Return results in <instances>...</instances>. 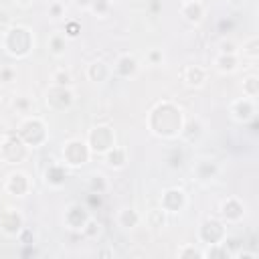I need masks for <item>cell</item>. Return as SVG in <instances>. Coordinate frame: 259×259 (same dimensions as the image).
<instances>
[{"mask_svg": "<svg viewBox=\"0 0 259 259\" xmlns=\"http://www.w3.org/2000/svg\"><path fill=\"white\" fill-rule=\"evenodd\" d=\"M81 233H83L85 237H89V239H95V237L101 233V225H99V223H97V221L91 217V219L87 221V225L83 227V231H81Z\"/></svg>", "mask_w": 259, "mask_h": 259, "instance_id": "d590c367", "label": "cell"}, {"mask_svg": "<svg viewBox=\"0 0 259 259\" xmlns=\"http://www.w3.org/2000/svg\"><path fill=\"white\" fill-rule=\"evenodd\" d=\"M111 8H113V2H111V0H91V4H89L87 10H89L93 16L105 18V16L111 12Z\"/></svg>", "mask_w": 259, "mask_h": 259, "instance_id": "83f0119b", "label": "cell"}, {"mask_svg": "<svg viewBox=\"0 0 259 259\" xmlns=\"http://www.w3.org/2000/svg\"><path fill=\"white\" fill-rule=\"evenodd\" d=\"M49 51L53 57H63L67 53V36L63 32H55L49 36Z\"/></svg>", "mask_w": 259, "mask_h": 259, "instance_id": "d4e9b609", "label": "cell"}, {"mask_svg": "<svg viewBox=\"0 0 259 259\" xmlns=\"http://www.w3.org/2000/svg\"><path fill=\"white\" fill-rule=\"evenodd\" d=\"M63 34H65L69 40H75V38H79V34H81V24H79L77 20H69V22L65 24V30H63Z\"/></svg>", "mask_w": 259, "mask_h": 259, "instance_id": "e575fe53", "label": "cell"}, {"mask_svg": "<svg viewBox=\"0 0 259 259\" xmlns=\"http://www.w3.org/2000/svg\"><path fill=\"white\" fill-rule=\"evenodd\" d=\"M87 186H89V192H95V194H101V196L109 190V182H107V178H105L103 174H99V172H95V174L89 176Z\"/></svg>", "mask_w": 259, "mask_h": 259, "instance_id": "484cf974", "label": "cell"}, {"mask_svg": "<svg viewBox=\"0 0 259 259\" xmlns=\"http://www.w3.org/2000/svg\"><path fill=\"white\" fill-rule=\"evenodd\" d=\"M257 93H259V79H257L255 75H249V77L243 81V95L255 99Z\"/></svg>", "mask_w": 259, "mask_h": 259, "instance_id": "d6a6232c", "label": "cell"}, {"mask_svg": "<svg viewBox=\"0 0 259 259\" xmlns=\"http://www.w3.org/2000/svg\"><path fill=\"white\" fill-rule=\"evenodd\" d=\"M186 206V192L182 188H166L160 196V208L168 214L180 212Z\"/></svg>", "mask_w": 259, "mask_h": 259, "instance_id": "4fadbf2b", "label": "cell"}, {"mask_svg": "<svg viewBox=\"0 0 259 259\" xmlns=\"http://www.w3.org/2000/svg\"><path fill=\"white\" fill-rule=\"evenodd\" d=\"M113 73H111V65L101 61V59H95L87 65V79L93 81V83H105L107 79H111Z\"/></svg>", "mask_w": 259, "mask_h": 259, "instance_id": "e0dca14e", "label": "cell"}, {"mask_svg": "<svg viewBox=\"0 0 259 259\" xmlns=\"http://www.w3.org/2000/svg\"><path fill=\"white\" fill-rule=\"evenodd\" d=\"M2 49L6 55L14 57V59H24L30 55V51L34 49V36L30 32V28L20 26V24H12L8 28L2 30Z\"/></svg>", "mask_w": 259, "mask_h": 259, "instance_id": "7a4b0ae2", "label": "cell"}, {"mask_svg": "<svg viewBox=\"0 0 259 259\" xmlns=\"http://www.w3.org/2000/svg\"><path fill=\"white\" fill-rule=\"evenodd\" d=\"M45 180L49 186L53 188H61L67 182V166L63 162H53L47 170H45Z\"/></svg>", "mask_w": 259, "mask_h": 259, "instance_id": "d6986e66", "label": "cell"}, {"mask_svg": "<svg viewBox=\"0 0 259 259\" xmlns=\"http://www.w3.org/2000/svg\"><path fill=\"white\" fill-rule=\"evenodd\" d=\"M47 14H49L53 20H61V18H65V14H67V6H65V2H63V0H51L49 6H47Z\"/></svg>", "mask_w": 259, "mask_h": 259, "instance_id": "f1b7e54d", "label": "cell"}, {"mask_svg": "<svg viewBox=\"0 0 259 259\" xmlns=\"http://www.w3.org/2000/svg\"><path fill=\"white\" fill-rule=\"evenodd\" d=\"M180 16L186 22H190V24H198L202 20V16H204L202 2H198V0H184L180 4Z\"/></svg>", "mask_w": 259, "mask_h": 259, "instance_id": "ac0fdd59", "label": "cell"}, {"mask_svg": "<svg viewBox=\"0 0 259 259\" xmlns=\"http://www.w3.org/2000/svg\"><path fill=\"white\" fill-rule=\"evenodd\" d=\"M4 190H6L8 194H12V196L22 198V196H26V194L32 190V180H30V176H28L26 172L14 170V172H10V174L6 176V180H4Z\"/></svg>", "mask_w": 259, "mask_h": 259, "instance_id": "52a82bcc", "label": "cell"}, {"mask_svg": "<svg viewBox=\"0 0 259 259\" xmlns=\"http://www.w3.org/2000/svg\"><path fill=\"white\" fill-rule=\"evenodd\" d=\"M85 142H87L91 154L103 156L111 146H115V132L109 125H95L89 130Z\"/></svg>", "mask_w": 259, "mask_h": 259, "instance_id": "5b68a950", "label": "cell"}, {"mask_svg": "<svg viewBox=\"0 0 259 259\" xmlns=\"http://www.w3.org/2000/svg\"><path fill=\"white\" fill-rule=\"evenodd\" d=\"M89 219H91L89 210H87L85 206H81L79 202H71V204L65 208V214H63L65 227L71 229V231H83V227L87 225Z\"/></svg>", "mask_w": 259, "mask_h": 259, "instance_id": "9c48e42d", "label": "cell"}, {"mask_svg": "<svg viewBox=\"0 0 259 259\" xmlns=\"http://www.w3.org/2000/svg\"><path fill=\"white\" fill-rule=\"evenodd\" d=\"M22 229H24V219L16 208L0 210V231L6 237H16Z\"/></svg>", "mask_w": 259, "mask_h": 259, "instance_id": "8fae6325", "label": "cell"}, {"mask_svg": "<svg viewBox=\"0 0 259 259\" xmlns=\"http://www.w3.org/2000/svg\"><path fill=\"white\" fill-rule=\"evenodd\" d=\"M219 214H221L223 223H239L245 217V204L237 196H229L221 202Z\"/></svg>", "mask_w": 259, "mask_h": 259, "instance_id": "9a60e30c", "label": "cell"}, {"mask_svg": "<svg viewBox=\"0 0 259 259\" xmlns=\"http://www.w3.org/2000/svg\"><path fill=\"white\" fill-rule=\"evenodd\" d=\"M214 69L221 73V75H229V73H235L239 69V55L237 53H219L214 57Z\"/></svg>", "mask_w": 259, "mask_h": 259, "instance_id": "ffe728a7", "label": "cell"}, {"mask_svg": "<svg viewBox=\"0 0 259 259\" xmlns=\"http://www.w3.org/2000/svg\"><path fill=\"white\" fill-rule=\"evenodd\" d=\"M192 174H194L200 182H206V180H212V178H214L217 166H214V162H210V160H198V162L192 166Z\"/></svg>", "mask_w": 259, "mask_h": 259, "instance_id": "603a6c76", "label": "cell"}, {"mask_svg": "<svg viewBox=\"0 0 259 259\" xmlns=\"http://www.w3.org/2000/svg\"><path fill=\"white\" fill-rule=\"evenodd\" d=\"M176 257H198V259H202L204 257V253L200 251V249H196L194 245H182L178 251H176Z\"/></svg>", "mask_w": 259, "mask_h": 259, "instance_id": "836d02e7", "label": "cell"}, {"mask_svg": "<svg viewBox=\"0 0 259 259\" xmlns=\"http://www.w3.org/2000/svg\"><path fill=\"white\" fill-rule=\"evenodd\" d=\"M75 101V93L71 87H59V85H51L47 89V105L61 111V109H69Z\"/></svg>", "mask_w": 259, "mask_h": 259, "instance_id": "ba28073f", "label": "cell"}, {"mask_svg": "<svg viewBox=\"0 0 259 259\" xmlns=\"http://www.w3.org/2000/svg\"><path fill=\"white\" fill-rule=\"evenodd\" d=\"M227 237L225 233V225L214 221V219H206L200 229H198V239L206 245H217V243H223V239Z\"/></svg>", "mask_w": 259, "mask_h": 259, "instance_id": "5bb4252c", "label": "cell"}, {"mask_svg": "<svg viewBox=\"0 0 259 259\" xmlns=\"http://www.w3.org/2000/svg\"><path fill=\"white\" fill-rule=\"evenodd\" d=\"M0 132H2V121H0Z\"/></svg>", "mask_w": 259, "mask_h": 259, "instance_id": "b9f144b4", "label": "cell"}, {"mask_svg": "<svg viewBox=\"0 0 259 259\" xmlns=\"http://www.w3.org/2000/svg\"><path fill=\"white\" fill-rule=\"evenodd\" d=\"M51 81H53V85H59V87H71V85H73V75H71L69 69L59 67V69L53 71Z\"/></svg>", "mask_w": 259, "mask_h": 259, "instance_id": "4316f807", "label": "cell"}, {"mask_svg": "<svg viewBox=\"0 0 259 259\" xmlns=\"http://www.w3.org/2000/svg\"><path fill=\"white\" fill-rule=\"evenodd\" d=\"M28 146L14 134V136H8L2 140L0 144V156L6 164H20L28 158Z\"/></svg>", "mask_w": 259, "mask_h": 259, "instance_id": "8992f818", "label": "cell"}, {"mask_svg": "<svg viewBox=\"0 0 259 259\" xmlns=\"http://www.w3.org/2000/svg\"><path fill=\"white\" fill-rule=\"evenodd\" d=\"M200 134H202V123H200V119L198 117H194V119H190V121H184V125H182V130H180V140H186V142H194V140H198L200 138Z\"/></svg>", "mask_w": 259, "mask_h": 259, "instance_id": "cb8c5ba5", "label": "cell"}, {"mask_svg": "<svg viewBox=\"0 0 259 259\" xmlns=\"http://www.w3.org/2000/svg\"><path fill=\"white\" fill-rule=\"evenodd\" d=\"M103 160H105V164H107L109 168L121 170V168H125V164H127V152H125V148H121V146H111V148L103 154Z\"/></svg>", "mask_w": 259, "mask_h": 259, "instance_id": "7402d4cb", "label": "cell"}, {"mask_svg": "<svg viewBox=\"0 0 259 259\" xmlns=\"http://www.w3.org/2000/svg\"><path fill=\"white\" fill-rule=\"evenodd\" d=\"M73 4H75L77 8H81V10H87L89 4H91V0H73Z\"/></svg>", "mask_w": 259, "mask_h": 259, "instance_id": "ab89813d", "label": "cell"}, {"mask_svg": "<svg viewBox=\"0 0 259 259\" xmlns=\"http://www.w3.org/2000/svg\"><path fill=\"white\" fill-rule=\"evenodd\" d=\"M182 125H184L182 109L172 101H162L148 113L150 132L162 140H176L180 136Z\"/></svg>", "mask_w": 259, "mask_h": 259, "instance_id": "6da1fadb", "label": "cell"}, {"mask_svg": "<svg viewBox=\"0 0 259 259\" xmlns=\"http://www.w3.org/2000/svg\"><path fill=\"white\" fill-rule=\"evenodd\" d=\"M140 71V63L134 55L130 53H123L115 59V63L111 65V73L113 77H119V79H134Z\"/></svg>", "mask_w": 259, "mask_h": 259, "instance_id": "30bf717a", "label": "cell"}, {"mask_svg": "<svg viewBox=\"0 0 259 259\" xmlns=\"http://www.w3.org/2000/svg\"><path fill=\"white\" fill-rule=\"evenodd\" d=\"M255 111H257V105H255V99L253 97H239L231 103V117L239 123H247L255 117Z\"/></svg>", "mask_w": 259, "mask_h": 259, "instance_id": "7c38bea8", "label": "cell"}, {"mask_svg": "<svg viewBox=\"0 0 259 259\" xmlns=\"http://www.w3.org/2000/svg\"><path fill=\"white\" fill-rule=\"evenodd\" d=\"M115 223H117L121 229H136V227L142 223V214H140L134 206H121V208L115 212Z\"/></svg>", "mask_w": 259, "mask_h": 259, "instance_id": "44dd1931", "label": "cell"}, {"mask_svg": "<svg viewBox=\"0 0 259 259\" xmlns=\"http://www.w3.org/2000/svg\"><path fill=\"white\" fill-rule=\"evenodd\" d=\"M16 136L28 146V148H40L49 140V130L42 117L38 115H26L16 130Z\"/></svg>", "mask_w": 259, "mask_h": 259, "instance_id": "3957f363", "label": "cell"}, {"mask_svg": "<svg viewBox=\"0 0 259 259\" xmlns=\"http://www.w3.org/2000/svg\"><path fill=\"white\" fill-rule=\"evenodd\" d=\"M259 38L257 36H249L245 42H243V57H247V59H251V61H255L257 57H259Z\"/></svg>", "mask_w": 259, "mask_h": 259, "instance_id": "4dcf8cb0", "label": "cell"}, {"mask_svg": "<svg viewBox=\"0 0 259 259\" xmlns=\"http://www.w3.org/2000/svg\"><path fill=\"white\" fill-rule=\"evenodd\" d=\"M166 210H162V208H152V210H148V214H146V223L150 225V227H164L166 225Z\"/></svg>", "mask_w": 259, "mask_h": 259, "instance_id": "f546056e", "label": "cell"}, {"mask_svg": "<svg viewBox=\"0 0 259 259\" xmlns=\"http://www.w3.org/2000/svg\"><path fill=\"white\" fill-rule=\"evenodd\" d=\"M61 156H63V164L67 168H81L89 162V158L93 156L87 142L85 140H79V138H73V140H67L61 148Z\"/></svg>", "mask_w": 259, "mask_h": 259, "instance_id": "277c9868", "label": "cell"}, {"mask_svg": "<svg viewBox=\"0 0 259 259\" xmlns=\"http://www.w3.org/2000/svg\"><path fill=\"white\" fill-rule=\"evenodd\" d=\"M12 107H14L18 113L30 115V109H32V99H30V97H26V95H14V99H12Z\"/></svg>", "mask_w": 259, "mask_h": 259, "instance_id": "1f68e13d", "label": "cell"}, {"mask_svg": "<svg viewBox=\"0 0 259 259\" xmlns=\"http://www.w3.org/2000/svg\"><path fill=\"white\" fill-rule=\"evenodd\" d=\"M219 53H237V47H235V42H231V40H223V42L219 45Z\"/></svg>", "mask_w": 259, "mask_h": 259, "instance_id": "f35d334b", "label": "cell"}, {"mask_svg": "<svg viewBox=\"0 0 259 259\" xmlns=\"http://www.w3.org/2000/svg\"><path fill=\"white\" fill-rule=\"evenodd\" d=\"M14 79H16V69L14 67L6 65V67L0 69V83H12Z\"/></svg>", "mask_w": 259, "mask_h": 259, "instance_id": "74e56055", "label": "cell"}, {"mask_svg": "<svg viewBox=\"0 0 259 259\" xmlns=\"http://www.w3.org/2000/svg\"><path fill=\"white\" fill-rule=\"evenodd\" d=\"M208 81V71L200 65H188L182 69V83L186 87H192V89H198L202 87L204 83Z\"/></svg>", "mask_w": 259, "mask_h": 259, "instance_id": "2e32d148", "label": "cell"}, {"mask_svg": "<svg viewBox=\"0 0 259 259\" xmlns=\"http://www.w3.org/2000/svg\"><path fill=\"white\" fill-rule=\"evenodd\" d=\"M146 61H148L150 65H154V67L162 65V63H164V53H162V49H150L148 55H146Z\"/></svg>", "mask_w": 259, "mask_h": 259, "instance_id": "8d00e7d4", "label": "cell"}, {"mask_svg": "<svg viewBox=\"0 0 259 259\" xmlns=\"http://www.w3.org/2000/svg\"><path fill=\"white\" fill-rule=\"evenodd\" d=\"M32 2H34V0H14V4H16V6H20V8H30V6H32Z\"/></svg>", "mask_w": 259, "mask_h": 259, "instance_id": "60d3db41", "label": "cell"}]
</instances>
